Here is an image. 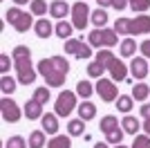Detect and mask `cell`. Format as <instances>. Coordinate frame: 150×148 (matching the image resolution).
Segmentation results:
<instances>
[{
	"label": "cell",
	"mask_w": 150,
	"mask_h": 148,
	"mask_svg": "<svg viewBox=\"0 0 150 148\" xmlns=\"http://www.w3.org/2000/svg\"><path fill=\"white\" fill-rule=\"evenodd\" d=\"M90 56H92V45L90 43H81V47H79V52H76V58L83 61V58H90Z\"/></svg>",
	"instance_id": "cell-38"
},
{
	"label": "cell",
	"mask_w": 150,
	"mask_h": 148,
	"mask_svg": "<svg viewBox=\"0 0 150 148\" xmlns=\"http://www.w3.org/2000/svg\"><path fill=\"white\" fill-rule=\"evenodd\" d=\"M54 110H56L58 117H69V112L76 110V92L63 90V92L58 94L56 103H54Z\"/></svg>",
	"instance_id": "cell-5"
},
{
	"label": "cell",
	"mask_w": 150,
	"mask_h": 148,
	"mask_svg": "<svg viewBox=\"0 0 150 148\" xmlns=\"http://www.w3.org/2000/svg\"><path fill=\"white\" fill-rule=\"evenodd\" d=\"M148 94H150V88L146 85V83H139V85L132 88V94H130V97L134 99V101H146Z\"/></svg>",
	"instance_id": "cell-28"
},
{
	"label": "cell",
	"mask_w": 150,
	"mask_h": 148,
	"mask_svg": "<svg viewBox=\"0 0 150 148\" xmlns=\"http://www.w3.org/2000/svg\"><path fill=\"white\" fill-rule=\"evenodd\" d=\"M40 126L45 128L47 135H56L58 132V115L56 112H45L40 117Z\"/></svg>",
	"instance_id": "cell-11"
},
{
	"label": "cell",
	"mask_w": 150,
	"mask_h": 148,
	"mask_svg": "<svg viewBox=\"0 0 150 148\" xmlns=\"http://www.w3.org/2000/svg\"><path fill=\"white\" fill-rule=\"evenodd\" d=\"M90 23V7L88 2H76L72 7V25H74V29H85Z\"/></svg>",
	"instance_id": "cell-8"
},
{
	"label": "cell",
	"mask_w": 150,
	"mask_h": 148,
	"mask_svg": "<svg viewBox=\"0 0 150 148\" xmlns=\"http://www.w3.org/2000/svg\"><path fill=\"white\" fill-rule=\"evenodd\" d=\"M94 92L99 94L105 103H112V101H117V99H119V94H117V92H119V90H117V83H114V81H110V79H103V76H101V79H96Z\"/></svg>",
	"instance_id": "cell-6"
},
{
	"label": "cell",
	"mask_w": 150,
	"mask_h": 148,
	"mask_svg": "<svg viewBox=\"0 0 150 148\" xmlns=\"http://www.w3.org/2000/svg\"><path fill=\"white\" fill-rule=\"evenodd\" d=\"M23 14L25 11H23L20 7H9V9L5 11V20H9V25H16L20 18H23Z\"/></svg>",
	"instance_id": "cell-31"
},
{
	"label": "cell",
	"mask_w": 150,
	"mask_h": 148,
	"mask_svg": "<svg viewBox=\"0 0 150 148\" xmlns=\"http://www.w3.org/2000/svg\"><path fill=\"white\" fill-rule=\"evenodd\" d=\"M31 16H34V14H31V11H29V14L25 11V14H23V18H20L18 23L13 25V29H16V31H20V34H25V31H27V29H29V27H31V20H34V18H31Z\"/></svg>",
	"instance_id": "cell-30"
},
{
	"label": "cell",
	"mask_w": 150,
	"mask_h": 148,
	"mask_svg": "<svg viewBox=\"0 0 150 148\" xmlns=\"http://www.w3.org/2000/svg\"><path fill=\"white\" fill-rule=\"evenodd\" d=\"M25 117L29 119V121H36V119L43 117V105L38 103L36 99H29L25 103Z\"/></svg>",
	"instance_id": "cell-12"
},
{
	"label": "cell",
	"mask_w": 150,
	"mask_h": 148,
	"mask_svg": "<svg viewBox=\"0 0 150 148\" xmlns=\"http://www.w3.org/2000/svg\"><path fill=\"white\" fill-rule=\"evenodd\" d=\"M96 61H99L101 65H103V68L108 70V65H110V63L114 61V54L110 52V49H99V54H96Z\"/></svg>",
	"instance_id": "cell-33"
},
{
	"label": "cell",
	"mask_w": 150,
	"mask_h": 148,
	"mask_svg": "<svg viewBox=\"0 0 150 148\" xmlns=\"http://www.w3.org/2000/svg\"><path fill=\"white\" fill-rule=\"evenodd\" d=\"M27 2H31V0H13V5H16V7H23V5H27Z\"/></svg>",
	"instance_id": "cell-45"
},
{
	"label": "cell",
	"mask_w": 150,
	"mask_h": 148,
	"mask_svg": "<svg viewBox=\"0 0 150 148\" xmlns=\"http://www.w3.org/2000/svg\"><path fill=\"white\" fill-rule=\"evenodd\" d=\"M128 5H130V9H134V11H148L150 9V0H128Z\"/></svg>",
	"instance_id": "cell-36"
},
{
	"label": "cell",
	"mask_w": 150,
	"mask_h": 148,
	"mask_svg": "<svg viewBox=\"0 0 150 148\" xmlns=\"http://www.w3.org/2000/svg\"><path fill=\"white\" fill-rule=\"evenodd\" d=\"M67 72L69 63L63 56H50V58H43L38 63V74L45 79L47 88H61L67 79Z\"/></svg>",
	"instance_id": "cell-1"
},
{
	"label": "cell",
	"mask_w": 150,
	"mask_h": 148,
	"mask_svg": "<svg viewBox=\"0 0 150 148\" xmlns=\"http://www.w3.org/2000/svg\"><path fill=\"white\" fill-rule=\"evenodd\" d=\"M0 110H2V119L9 121V123L20 121V117L25 115V110H20L18 103H16L13 99H9V97H2V99H0Z\"/></svg>",
	"instance_id": "cell-7"
},
{
	"label": "cell",
	"mask_w": 150,
	"mask_h": 148,
	"mask_svg": "<svg viewBox=\"0 0 150 148\" xmlns=\"http://www.w3.org/2000/svg\"><path fill=\"white\" fill-rule=\"evenodd\" d=\"M130 72L134 74V79H146L150 72L148 68V58H144V56H132L130 61Z\"/></svg>",
	"instance_id": "cell-10"
},
{
	"label": "cell",
	"mask_w": 150,
	"mask_h": 148,
	"mask_svg": "<svg viewBox=\"0 0 150 148\" xmlns=\"http://www.w3.org/2000/svg\"><path fill=\"white\" fill-rule=\"evenodd\" d=\"M27 144H29V148H43L45 146V130H31Z\"/></svg>",
	"instance_id": "cell-22"
},
{
	"label": "cell",
	"mask_w": 150,
	"mask_h": 148,
	"mask_svg": "<svg viewBox=\"0 0 150 148\" xmlns=\"http://www.w3.org/2000/svg\"><path fill=\"white\" fill-rule=\"evenodd\" d=\"M34 99H36V101H38L40 105H45L47 101H50V90H47L45 85L36 88V90H34Z\"/></svg>",
	"instance_id": "cell-35"
},
{
	"label": "cell",
	"mask_w": 150,
	"mask_h": 148,
	"mask_svg": "<svg viewBox=\"0 0 150 148\" xmlns=\"http://www.w3.org/2000/svg\"><path fill=\"white\" fill-rule=\"evenodd\" d=\"M108 20H110V18H108V11H105V9H94V11L90 14V23L96 25V29H103Z\"/></svg>",
	"instance_id": "cell-17"
},
{
	"label": "cell",
	"mask_w": 150,
	"mask_h": 148,
	"mask_svg": "<svg viewBox=\"0 0 150 148\" xmlns=\"http://www.w3.org/2000/svg\"><path fill=\"white\" fill-rule=\"evenodd\" d=\"M101 7H112V0H96Z\"/></svg>",
	"instance_id": "cell-44"
},
{
	"label": "cell",
	"mask_w": 150,
	"mask_h": 148,
	"mask_svg": "<svg viewBox=\"0 0 150 148\" xmlns=\"http://www.w3.org/2000/svg\"><path fill=\"white\" fill-rule=\"evenodd\" d=\"M139 112H141V117H144L146 121H150V103H144Z\"/></svg>",
	"instance_id": "cell-43"
},
{
	"label": "cell",
	"mask_w": 150,
	"mask_h": 148,
	"mask_svg": "<svg viewBox=\"0 0 150 148\" xmlns=\"http://www.w3.org/2000/svg\"><path fill=\"white\" fill-rule=\"evenodd\" d=\"M123 135H125V130L119 126V128H114V130H110V132H105V142L110 144V146H117V144L123 142Z\"/></svg>",
	"instance_id": "cell-24"
},
{
	"label": "cell",
	"mask_w": 150,
	"mask_h": 148,
	"mask_svg": "<svg viewBox=\"0 0 150 148\" xmlns=\"http://www.w3.org/2000/svg\"><path fill=\"white\" fill-rule=\"evenodd\" d=\"M103 72H105V68H103L99 61H92V63L88 65V74L92 76V79H101V76H103Z\"/></svg>",
	"instance_id": "cell-34"
},
{
	"label": "cell",
	"mask_w": 150,
	"mask_h": 148,
	"mask_svg": "<svg viewBox=\"0 0 150 148\" xmlns=\"http://www.w3.org/2000/svg\"><path fill=\"white\" fill-rule=\"evenodd\" d=\"M119 126H121V121H117V117H114V115H105V117L99 121V128L103 130V132H110V130L119 128Z\"/></svg>",
	"instance_id": "cell-21"
},
{
	"label": "cell",
	"mask_w": 150,
	"mask_h": 148,
	"mask_svg": "<svg viewBox=\"0 0 150 148\" xmlns=\"http://www.w3.org/2000/svg\"><path fill=\"white\" fill-rule=\"evenodd\" d=\"M88 43L92 47H99V49L112 47V45H117V31L114 29H94V31H90Z\"/></svg>",
	"instance_id": "cell-4"
},
{
	"label": "cell",
	"mask_w": 150,
	"mask_h": 148,
	"mask_svg": "<svg viewBox=\"0 0 150 148\" xmlns=\"http://www.w3.org/2000/svg\"><path fill=\"white\" fill-rule=\"evenodd\" d=\"M114 31L123 36H141L150 31V16L141 14L137 18H119L114 23Z\"/></svg>",
	"instance_id": "cell-3"
},
{
	"label": "cell",
	"mask_w": 150,
	"mask_h": 148,
	"mask_svg": "<svg viewBox=\"0 0 150 148\" xmlns=\"http://www.w3.org/2000/svg\"><path fill=\"white\" fill-rule=\"evenodd\" d=\"M128 70L130 68H128L123 61H119V58H114V61L108 65V72H110V76H112L114 83H121V81L128 79Z\"/></svg>",
	"instance_id": "cell-9"
},
{
	"label": "cell",
	"mask_w": 150,
	"mask_h": 148,
	"mask_svg": "<svg viewBox=\"0 0 150 148\" xmlns=\"http://www.w3.org/2000/svg\"><path fill=\"white\" fill-rule=\"evenodd\" d=\"M27 146L29 144L25 142V137H20V135H13L5 142V148H27Z\"/></svg>",
	"instance_id": "cell-32"
},
{
	"label": "cell",
	"mask_w": 150,
	"mask_h": 148,
	"mask_svg": "<svg viewBox=\"0 0 150 148\" xmlns=\"http://www.w3.org/2000/svg\"><path fill=\"white\" fill-rule=\"evenodd\" d=\"M112 7L117 11H121V9H125V7H130V5H128V0H112Z\"/></svg>",
	"instance_id": "cell-42"
},
{
	"label": "cell",
	"mask_w": 150,
	"mask_h": 148,
	"mask_svg": "<svg viewBox=\"0 0 150 148\" xmlns=\"http://www.w3.org/2000/svg\"><path fill=\"white\" fill-rule=\"evenodd\" d=\"M11 56H13L16 74H18V83L31 85V83L36 81L38 74L34 72V68H31V52H29V47H27V45H18V47H13Z\"/></svg>",
	"instance_id": "cell-2"
},
{
	"label": "cell",
	"mask_w": 150,
	"mask_h": 148,
	"mask_svg": "<svg viewBox=\"0 0 150 148\" xmlns=\"http://www.w3.org/2000/svg\"><path fill=\"white\" fill-rule=\"evenodd\" d=\"M72 146V139H69V135H54L47 142V148H69Z\"/></svg>",
	"instance_id": "cell-19"
},
{
	"label": "cell",
	"mask_w": 150,
	"mask_h": 148,
	"mask_svg": "<svg viewBox=\"0 0 150 148\" xmlns=\"http://www.w3.org/2000/svg\"><path fill=\"white\" fill-rule=\"evenodd\" d=\"M0 90L5 92V97H9L11 92H16V81H13L9 74H2V76H0Z\"/></svg>",
	"instance_id": "cell-26"
},
{
	"label": "cell",
	"mask_w": 150,
	"mask_h": 148,
	"mask_svg": "<svg viewBox=\"0 0 150 148\" xmlns=\"http://www.w3.org/2000/svg\"><path fill=\"white\" fill-rule=\"evenodd\" d=\"M29 11L34 14V16H43V18H45V14L50 11V7H47L45 0H31V2H29Z\"/></svg>",
	"instance_id": "cell-27"
},
{
	"label": "cell",
	"mask_w": 150,
	"mask_h": 148,
	"mask_svg": "<svg viewBox=\"0 0 150 148\" xmlns=\"http://www.w3.org/2000/svg\"><path fill=\"white\" fill-rule=\"evenodd\" d=\"M132 105H134V99H132L130 94H121V97L117 99V110L119 112H125V115H128V112L132 110Z\"/></svg>",
	"instance_id": "cell-25"
},
{
	"label": "cell",
	"mask_w": 150,
	"mask_h": 148,
	"mask_svg": "<svg viewBox=\"0 0 150 148\" xmlns=\"http://www.w3.org/2000/svg\"><path fill=\"white\" fill-rule=\"evenodd\" d=\"M108 146H110L108 142H99V144H94V148H108Z\"/></svg>",
	"instance_id": "cell-46"
},
{
	"label": "cell",
	"mask_w": 150,
	"mask_h": 148,
	"mask_svg": "<svg viewBox=\"0 0 150 148\" xmlns=\"http://www.w3.org/2000/svg\"><path fill=\"white\" fill-rule=\"evenodd\" d=\"M67 132H69V137L83 135V132H85V121H83V119H72V121L67 123Z\"/></svg>",
	"instance_id": "cell-23"
},
{
	"label": "cell",
	"mask_w": 150,
	"mask_h": 148,
	"mask_svg": "<svg viewBox=\"0 0 150 148\" xmlns=\"http://www.w3.org/2000/svg\"><path fill=\"white\" fill-rule=\"evenodd\" d=\"M121 128L128 132V135H137L139 130H141V123H139L137 117H130V115H125L123 119H121Z\"/></svg>",
	"instance_id": "cell-16"
},
{
	"label": "cell",
	"mask_w": 150,
	"mask_h": 148,
	"mask_svg": "<svg viewBox=\"0 0 150 148\" xmlns=\"http://www.w3.org/2000/svg\"><path fill=\"white\" fill-rule=\"evenodd\" d=\"M144 130H146V135L150 137V121H146V123H144Z\"/></svg>",
	"instance_id": "cell-47"
},
{
	"label": "cell",
	"mask_w": 150,
	"mask_h": 148,
	"mask_svg": "<svg viewBox=\"0 0 150 148\" xmlns=\"http://www.w3.org/2000/svg\"><path fill=\"white\" fill-rule=\"evenodd\" d=\"M11 68V61H9V56L7 54H0V74H7Z\"/></svg>",
	"instance_id": "cell-40"
},
{
	"label": "cell",
	"mask_w": 150,
	"mask_h": 148,
	"mask_svg": "<svg viewBox=\"0 0 150 148\" xmlns=\"http://www.w3.org/2000/svg\"><path fill=\"white\" fill-rule=\"evenodd\" d=\"M76 112H79V119H83V121H90V119L96 117V105H94L92 101H83V103L76 108Z\"/></svg>",
	"instance_id": "cell-14"
},
{
	"label": "cell",
	"mask_w": 150,
	"mask_h": 148,
	"mask_svg": "<svg viewBox=\"0 0 150 148\" xmlns=\"http://www.w3.org/2000/svg\"><path fill=\"white\" fill-rule=\"evenodd\" d=\"M72 29H74V25L67 23V20H58L56 27H54V34L58 38H72Z\"/></svg>",
	"instance_id": "cell-18"
},
{
	"label": "cell",
	"mask_w": 150,
	"mask_h": 148,
	"mask_svg": "<svg viewBox=\"0 0 150 148\" xmlns=\"http://www.w3.org/2000/svg\"><path fill=\"white\" fill-rule=\"evenodd\" d=\"M114 148H128V146H121V144H117V146H114Z\"/></svg>",
	"instance_id": "cell-48"
},
{
	"label": "cell",
	"mask_w": 150,
	"mask_h": 148,
	"mask_svg": "<svg viewBox=\"0 0 150 148\" xmlns=\"http://www.w3.org/2000/svg\"><path fill=\"white\" fill-rule=\"evenodd\" d=\"M139 49H141L144 58H150V38H148V41H144V43L139 45Z\"/></svg>",
	"instance_id": "cell-41"
},
{
	"label": "cell",
	"mask_w": 150,
	"mask_h": 148,
	"mask_svg": "<svg viewBox=\"0 0 150 148\" xmlns=\"http://www.w3.org/2000/svg\"><path fill=\"white\" fill-rule=\"evenodd\" d=\"M34 31H36V36H38V38H50V36H52V31H54V27H52L50 20L40 18V20H36V23H34Z\"/></svg>",
	"instance_id": "cell-15"
},
{
	"label": "cell",
	"mask_w": 150,
	"mask_h": 148,
	"mask_svg": "<svg viewBox=\"0 0 150 148\" xmlns=\"http://www.w3.org/2000/svg\"><path fill=\"white\" fill-rule=\"evenodd\" d=\"M132 148H150V137H148V135H139V137H134V144H132Z\"/></svg>",
	"instance_id": "cell-39"
},
{
	"label": "cell",
	"mask_w": 150,
	"mask_h": 148,
	"mask_svg": "<svg viewBox=\"0 0 150 148\" xmlns=\"http://www.w3.org/2000/svg\"><path fill=\"white\" fill-rule=\"evenodd\" d=\"M79 47H81V41H79V38H67V41H65V52H67V54L76 56Z\"/></svg>",
	"instance_id": "cell-37"
},
{
	"label": "cell",
	"mask_w": 150,
	"mask_h": 148,
	"mask_svg": "<svg viewBox=\"0 0 150 148\" xmlns=\"http://www.w3.org/2000/svg\"><path fill=\"white\" fill-rule=\"evenodd\" d=\"M119 49H121V56H134V52H137V43H134V38H123Z\"/></svg>",
	"instance_id": "cell-29"
},
{
	"label": "cell",
	"mask_w": 150,
	"mask_h": 148,
	"mask_svg": "<svg viewBox=\"0 0 150 148\" xmlns=\"http://www.w3.org/2000/svg\"><path fill=\"white\" fill-rule=\"evenodd\" d=\"M50 14L56 20H63L67 14H72V9L67 7V2H63V0H54V2L50 5Z\"/></svg>",
	"instance_id": "cell-13"
},
{
	"label": "cell",
	"mask_w": 150,
	"mask_h": 148,
	"mask_svg": "<svg viewBox=\"0 0 150 148\" xmlns=\"http://www.w3.org/2000/svg\"><path fill=\"white\" fill-rule=\"evenodd\" d=\"M74 92L79 94L81 99H90V97L94 94V85L90 83V81L83 79V81H79V83H76V90H74Z\"/></svg>",
	"instance_id": "cell-20"
}]
</instances>
